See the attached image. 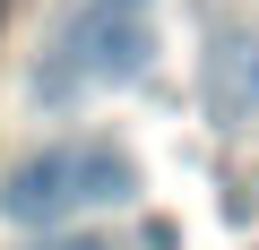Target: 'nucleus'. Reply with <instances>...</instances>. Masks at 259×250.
<instances>
[{"mask_svg": "<svg viewBox=\"0 0 259 250\" xmlns=\"http://www.w3.org/2000/svg\"><path fill=\"white\" fill-rule=\"evenodd\" d=\"M199 95H207L216 121H250L259 112V35H216L207 69H199Z\"/></svg>", "mask_w": 259, "mask_h": 250, "instance_id": "7ed1b4c3", "label": "nucleus"}, {"mask_svg": "<svg viewBox=\"0 0 259 250\" xmlns=\"http://www.w3.org/2000/svg\"><path fill=\"white\" fill-rule=\"evenodd\" d=\"M35 250H112V241H104V233H44Z\"/></svg>", "mask_w": 259, "mask_h": 250, "instance_id": "20e7f679", "label": "nucleus"}, {"mask_svg": "<svg viewBox=\"0 0 259 250\" xmlns=\"http://www.w3.org/2000/svg\"><path fill=\"white\" fill-rule=\"evenodd\" d=\"M139 190H147L139 156L121 138H52L0 173V216L9 224H78L87 207H130Z\"/></svg>", "mask_w": 259, "mask_h": 250, "instance_id": "f257e3e1", "label": "nucleus"}, {"mask_svg": "<svg viewBox=\"0 0 259 250\" xmlns=\"http://www.w3.org/2000/svg\"><path fill=\"white\" fill-rule=\"evenodd\" d=\"M104 9H139V0H104Z\"/></svg>", "mask_w": 259, "mask_h": 250, "instance_id": "39448f33", "label": "nucleus"}, {"mask_svg": "<svg viewBox=\"0 0 259 250\" xmlns=\"http://www.w3.org/2000/svg\"><path fill=\"white\" fill-rule=\"evenodd\" d=\"M61 52H69V69H78V86H130V78H147V61H156L139 9H87V18L61 35Z\"/></svg>", "mask_w": 259, "mask_h": 250, "instance_id": "f03ea898", "label": "nucleus"}]
</instances>
